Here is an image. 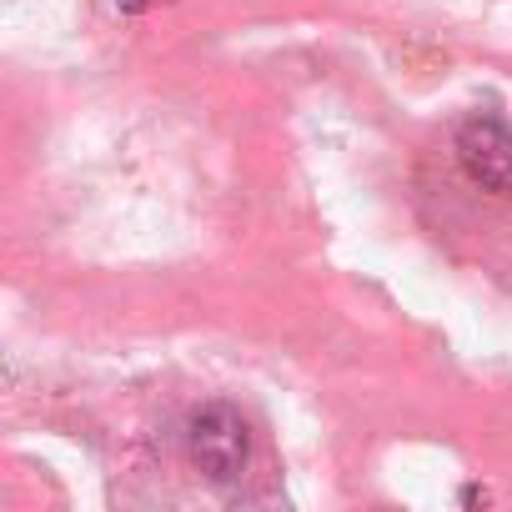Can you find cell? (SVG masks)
I'll use <instances>...</instances> for the list:
<instances>
[{
	"mask_svg": "<svg viewBox=\"0 0 512 512\" xmlns=\"http://www.w3.org/2000/svg\"><path fill=\"white\" fill-rule=\"evenodd\" d=\"M457 161L462 171L497 191V196H512V131L497 126V121H467L457 131Z\"/></svg>",
	"mask_w": 512,
	"mask_h": 512,
	"instance_id": "7a4b0ae2",
	"label": "cell"
},
{
	"mask_svg": "<svg viewBox=\"0 0 512 512\" xmlns=\"http://www.w3.org/2000/svg\"><path fill=\"white\" fill-rule=\"evenodd\" d=\"M477 502H487V492L482 487H462V507H477Z\"/></svg>",
	"mask_w": 512,
	"mask_h": 512,
	"instance_id": "3957f363",
	"label": "cell"
},
{
	"mask_svg": "<svg viewBox=\"0 0 512 512\" xmlns=\"http://www.w3.org/2000/svg\"><path fill=\"white\" fill-rule=\"evenodd\" d=\"M186 447H191V462L211 477V482H236L246 472V457H251V437H246V422L241 412H231L226 402H211L191 417L186 427Z\"/></svg>",
	"mask_w": 512,
	"mask_h": 512,
	"instance_id": "6da1fadb",
	"label": "cell"
}]
</instances>
